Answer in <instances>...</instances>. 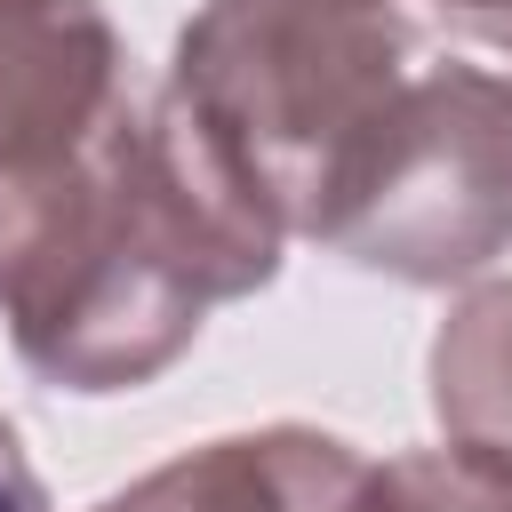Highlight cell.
<instances>
[{
	"label": "cell",
	"mask_w": 512,
	"mask_h": 512,
	"mask_svg": "<svg viewBox=\"0 0 512 512\" xmlns=\"http://www.w3.org/2000/svg\"><path fill=\"white\" fill-rule=\"evenodd\" d=\"M368 456L320 424H256L176 448L88 512H352Z\"/></svg>",
	"instance_id": "obj_5"
},
{
	"label": "cell",
	"mask_w": 512,
	"mask_h": 512,
	"mask_svg": "<svg viewBox=\"0 0 512 512\" xmlns=\"http://www.w3.org/2000/svg\"><path fill=\"white\" fill-rule=\"evenodd\" d=\"M80 160H88V152H80ZM80 160H72V168H80ZM72 168H64V176H8V168H0V296H8L16 264L32 256V240H40L48 208H56V192L72 184Z\"/></svg>",
	"instance_id": "obj_8"
},
{
	"label": "cell",
	"mask_w": 512,
	"mask_h": 512,
	"mask_svg": "<svg viewBox=\"0 0 512 512\" xmlns=\"http://www.w3.org/2000/svg\"><path fill=\"white\" fill-rule=\"evenodd\" d=\"M416 64L424 32L400 0H200L160 88L248 176L272 224L312 240Z\"/></svg>",
	"instance_id": "obj_2"
},
{
	"label": "cell",
	"mask_w": 512,
	"mask_h": 512,
	"mask_svg": "<svg viewBox=\"0 0 512 512\" xmlns=\"http://www.w3.org/2000/svg\"><path fill=\"white\" fill-rule=\"evenodd\" d=\"M312 240L400 288H464L496 272L512 256V72L424 56Z\"/></svg>",
	"instance_id": "obj_3"
},
{
	"label": "cell",
	"mask_w": 512,
	"mask_h": 512,
	"mask_svg": "<svg viewBox=\"0 0 512 512\" xmlns=\"http://www.w3.org/2000/svg\"><path fill=\"white\" fill-rule=\"evenodd\" d=\"M400 8H408V0H400Z\"/></svg>",
	"instance_id": "obj_11"
},
{
	"label": "cell",
	"mask_w": 512,
	"mask_h": 512,
	"mask_svg": "<svg viewBox=\"0 0 512 512\" xmlns=\"http://www.w3.org/2000/svg\"><path fill=\"white\" fill-rule=\"evenodd\" d=\"M352 512H512V456L496 448H400L384 464H368Z\"/></svg>",
	"instance_id": "obj_7"
},
{
	"label": "cell",
	"mask_w": 512,
	"mask_h": 512,
	"mask_svg": "<svg viewBox=\"0 0 512 512\" xmlns=\"http://www.w3.org/2000/svg\"><path fill=\"white\" fill-rule=\"evenodd\" d=\"M472 48H496V56H512V0H432Z\"/></svg>",
	"instance_id": "obj_10"
},
{
	"label": "cell",
	"mask_w": 512,
	"mask_h": 512,
	"mask_svg": "<svg viewBox=\"0 0 512 512\" xmlns=\"http://www.w3.org/2000/svg\"><path fill=\"white\" fill-rule=\"evenodd\" d=\"M0 512H56V496H48V480H40L16 416H0Z\"/></svg>",
	"instance_id": "obj_9"
},
{
	"label": "cell",
	"mask_w": 512,
	"mask_h": 512,
	"mask_svg": "<svg viewBox=\"0 0 512 512\" xmlns=\"http://www.w3.org/2000/svg\"><path fill=\"white\" fill-rule=\"evenodd\" d=\"M424 384L448 440L512 456V272H480L448 296L424 352Z\"/></svg>",
	"instance_id": "obj_6"
},
{
	"label": "cell",
	"mask_w": 512,
	"mask_h": 512,
	"mask_svg": "<svg viewBox=\"0 0 512 512\" xmlns=\"http://www.w3.org/2000/svg\"><path fill=\"white\" fill-rule=\"evenodd\" d=\"M280 264L288 232L248 176L168 88H136L56 192L0 320L48 392L112 400L160 384L200 328L224 304L264 296Z\"/></svg>",
	"instance_id": "obj_1"
},
{
	"label": "cell",
	"mask_w": 512,
	"mask_h": 512,
	"mask_svg": "<svg viewBox=\"0 0 512 512\" xmlns=\"http://www.w3.org/2000/svg\"><path fill=\"white\" fill-rule=\"evenodd\" d=\"M136 96L96 0H0V168L64 176Z\"/></svg>",
	"instance_id": "obj_4"
}]
</instances>
